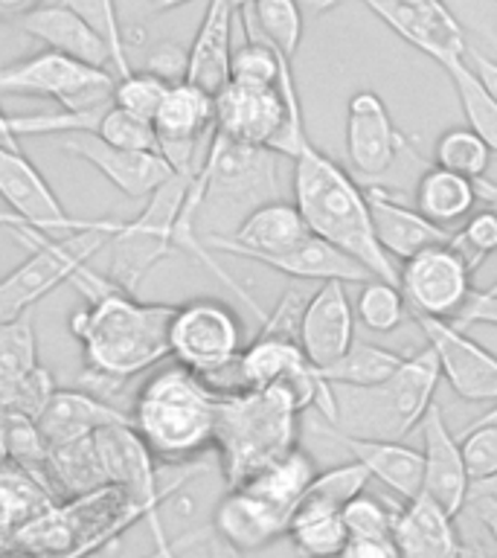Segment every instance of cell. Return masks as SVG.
<instances>
[{
  "label": "cell",
  "mask_w": 497,
  "mask_h": 558,
  "mask_svg": "<svg viewBox=\"0 0 497 558\" xmlns=\"http://www.w3.org/2000/svg\"><path fill=\"white\" fill-rule=\"evenodd\" d=\"M70 286L87 300L85 308L70 314V335L82 347L87 373L131 381L169 357L172 303H143L90 265L78 268Z\"/></svg>",
  "instance_id": "cell-1"
},
{
  "label": "cell",
  "mask_w": 497,
  "mask_h": 558,
  "mask_svg": "<svg viewBox=\"0 0 497 558\" xmlns=\"http://www.w3.org/2000/svg\"><path fill=\"white\" fill-rule=\"evenodd\" d=\"M291 160L294 204L303 213L308 230L361 262L375 279L399 286V268L375 235L364 186L338 160L314 146L312 140H305Z\"/></svg>",
  "instance_id": "cell-2"
},
{
  "label": "cell",
  "mask_w": 497,
  "mask_h": 558,
  "mask_svg": "<svg viewBox=\"0 0 497 558\" xmlns=\"http://www.w3.org/2000/svg\"><path fill=\"white\" fill-rule=\"evenodd\" d=\"M129 416L157 462L186 465L216 445L218 390L183 366H160L140 384Z\"/></svg>",
  "instance_id": "cell-3"
},
{
  "label": "cell",
  "mask_w": 497,
  "mask_h": 558,
  "mask_svg": "<svg viewBox=\"0 0 497 558\" xmlns=\"http://www.w3.org/2000/svg\"><path fill=\"white\" fill-rule=\"evenodd\" d=\"M300 401L286 387L218 390L216 445L227 486H244L259 471L300 448Z\"/></svg>",
  "instance_id": "cell-4"
},
{
  "label": "cell",
  "mask_w": 497,
  "mask_h": 558,
  "mask_svg": "<svg viewBox=\"0 0 497 558\" xmlns=\"http://www.w3.org/2000/svg\"><path fill=\"white\" fill-rule=\"evenodd\" d=\"M277 157L268 148L242 146L213 131L207 155L186 192L201 242L209 235H230L247 213L279 198Z\"/></svg>",
  "instance_id": "cell-5"
},
{
  "label": "cell",
  "mask_w": 497,
  "mask_h": 558,
  "mask_svg": "<svg viewBox=\"0 0 497 558\" xmlns=\"http://www.w3.org/2000/svg\"><path fill=\"white\" fill-rule=\"evenodd\" d=\"M439 381H443L439 361L434 349L425 347L416 355L404 357V364L396 369L390 381L378 387H331L335 390L331 427L357 439L401 442L410 430L422 425L431 404H436L434 396Z\"/></svg>",
  "instance_id": "cell-6"
},
{
  "label": "cell",
  "mask_w": 497,
  "mask_h": 558,
  "mask_svg": "<svg viewBox=\"0 0 497 558\" xmlns=\"http://www.w3.org/2000/svg\"><path fill=\"white\" fill-rule=\"evenodd\" d=\"M216 131L242 146L268 148L279 157H294L308 134H305L303 105L291 76V64L282 70L277 87L230 82L216 96Z\"/></svg>",
  "instance_id": "cell-7"
},
{
  "label": "cell",
  "mask_w": 497,
  "mask_h": 558,
  "mask_svg": "<svg viewBox=\"0 0 497 558\" xmlns=\"http://www.w3.org/2000/svg\"><path fill=\"white\" fill-rule=\"evenodd\" d=\"M120 218H113V225L85 233L56 235V239L33 233L21 239V244L33 247V253L17 268L9 270L7 277H0V323L24 317L44 296L70 282L78 268L90 265L96 253L111 242V235L120 233Z\"/></svg>",
  "instance_id": "cell-8"
},
{
  "label": "cell",
  "mask_w": 497,
  "mask_h": 558,
  "mask_svg": "<svg viewBox=\"0 0 497 558\" xmlns=\"http://www.w3.org/2000/svg\"><path fill=\"white\" fill-rule=\"evenodd\" d=\"M192 174L174 172L146 201L143 213L137 218H131V221H122L120 233L111 235V242H108L111 244V265H108L105 277L111 279L113 286L129 291V294H137L143 279L160 262L178 253L174 251V225H178L183 201H186V192H190Z\"/></svg>",
  "instance_id": "cell-9"
},
{
  "label": "cell",
  "mask_w": 497,
  "mask_h": 558,
  "mask_svg": "<svg viewBox=\"0 0 497 558\" xmlns=\"http://www.w3.org/2000/svg\"><path fill=\"white\" fill-rule=\"evenodd\" d=\"M244 352L239 314L213 296L174 305L169 320V357L190 373L216 384Z\"/></svg>",
  "instance_id": "cell-10"
},
{
  "label": "cell",
  "mask_w": 497,
  "mask_h": 558,
  "mask_svg": "<svg viewBox=\"0 0 497 558\" xmlns=\"http://www.w3.org/2000/svg\"><path fill=\"white\" fill-rule=\"evenodd\" d=\"M117 76L76 59L41 50L0 68V96L50 99L59 111H94L113 102Z\"/></svg>",
  "instance_id": "cell-11"
},
{
  "label": "cell",
  "mask_w": 497,
  "mask_h": 558,
  "mask_svg": "<svg viewBox=\"0 0 497 558\" xmlns=\"http://www.w3.org/2000/svg\"><path fill=\"white\" fill-rule=\"evenodd\" d=\"M0 198L29 230L41 235H70L113 225V218H82L68 213L35 163L21 146L0 143Z\"/></svg>",
  "instance_id": "cell-12"
},
{
  "label": "cell",
  "mask_w": 497,
  "mask_h": 558,
  "mask_svg": "<svg viewBox=\"0 0 497 558\" xmlns=\"http://www.w3.org/2000/svg\"><path fill=\"white\" fill-rule=\"evenodd\" d=\"M474 270L462 259L451 242L436 244L401 262L399 288L408 300L410 314L457 320L474 296Z\"/></svg>",
  "instance_id": "cell-13"
},
{
  "label": "cell",
  "mask_w": 497,
  "mask_h": 558,
  "mask_svg": "<svg viewBox=\"0 0 497 558\" xmlns=\"http://www.w3.org/2000/svg\"><path fill=\"white\" fill-rule=\"evenodd\" d=\"M425 331L427 347L434 349L443 378L451 390L465 401H488L497 404V355L469 338L462 326L451 320H434L422 314H410Z\"/></svg>",
  "instance_id": "cell-14"
},
{
  "label": "cell",
  "mask_w": 497,
  "mask_h": 558,
  "mask_svg": "<svg viewBox=\"0 0 497 558\" xmlns=\"http://www.w3.org/2000/svg\"><path fill=\"white\" fill-rule=\"evenodd\" d=\"M369 12L381 17L401 41L425 52L439 68L465 59V33L443 0H364Z\"/></svg>",
  "instance_id": "cell-15"
},
{
  "label": "cell",
  "mask_w": 497,
  "mask_h": 558,
  "mask_svg": "<svg viewBox=\"0 0 497 558\" xmlns=\"http://www.w3.org/2000/svg\"><path fill=\"white\" fill-rule=\"evenodd\" d=\"M308 235L312 230L294 201L274 198L247 213L242 225L230 235H209L204 239V244H207V251L230 253V256H242V259H253L262 265L274 256L294 251Z\"/></svg>",
  "instance_id": "cell-16"
},
{
  "label": "cell",
  "mask_w": 497,
  "mask_h": 558,
  "mask_svg": "<svg viewBox=\"0 0 497 558\" xmlns=\"http://www.w3.org/2000/svg\"><path fill=\"white\" fill-rule=\"evenodd\" d=\"M419 434H422V462H425L422 495L457 518L471 504V486H474L462 457L460 436L451 434L439 404H431L419 425Z\"/></svg>",
  "instance_id": "cell-17"
},
{
  "label": "cell",
  "mask_w": 497,
  "mask_h": 558,
  "mask_svg": "<svg viewBox=\"0 0 497 558\" xmlns=\"http://www.w3.org/2000/svg\"><path fill=\"white\" fill-rule=\"evenodd\" d=\"M59 148L94 166L111 186H117L122 195L137 201L151 198L174 174V169L166 163V157L160 151H125V148L108 146L96 134L59 137Z\"/></svg>",
  "instance_id": "cell-18"
},
{
  "label": "cell",
  "mask_w": 497,
  "mask_h": 558,
  "mask_svg": "<svg viewBox=\"0 0 497 558\" xmlns=\"http://www.w3.org/2000/svg\"><path fill=\"white\" fill-rule=\"evenodd\" d=\"M296 343L314 369H329L355 343V305L343 282H323L305 303Z\"/></svg>",
  "instance_id": "cell-19"
},
{
  "label": "cell",
  "mask_w": 497,
  "mask_h": 558,
  "mask_svg": "<svg viewBox=\"0 0 497 558\" xmlns=\"http://www.w3.org/2000/svg\"><path fill=\"white\" fill-rule=\"evenodd\" d=\"M408 146L392 125L387 105L373 90H357L347 105V155L352 169L366 178L384 174Z\"/></svg>",
  "instance_id": "cell-20"
},
{
  "label": "cell",
  "mask_w": 497,
  "mask_h": 558,
  "mask_svg": "<svg viewBox=\"0 0 497 558\" xmlns=\"http://www.w3.org/2000/svg\"><path fill=\"white\" fill-rule=\"evenodd\" d=\"M291 514H286L251 488H227V495L218 500L216 514H213V532L227 544H233L239 553H256V549L270 547L274 541L288 535Z\"/></svg>",
  "instance_id": "cell-21"
},
{
  "label": "cell",
  "mask_w": 497,
  "mask_h": 558,
  "mask_svg": "<svg viewBox=\"0 0 497 558\" xmlns=\"http://www.w3.org/2000/svg\"><path fill=\"white\" fill-rule=\"evenodd\" d=\"M366 204H369V216H373L375 235L384 253L390 259H410L416 253L436 247V244H448L451 235L445 227H436L427 221L416 207H408L399 195H392L384 186H366Z\"/></svg>",
  "instance_id": "cell-22"
},
{
  "label": "cell",
  "mask_w": 497,
  "mask_h": 558,
  "mask_svg": "<svg viewBox=\"0 0 497 558\" xmlns=\"http://www.w3.org/2000/svg\"><path fill=\"white\" fill-rule=\"evenodd\" d=\"M323 436H329L331 442H338L349 453V460L361 462L369 477L384 483V486L396 492V495L408 504L413 497L422 495V474H425V462L422 451L410 448L404 442H381V439H357L331 425H317Z\"/></svg>",
  "instance_id": "cell-23"
},
{
  "label": "cell",
  "mask_w": 497,
  "mask_h": 558,
  "mask_svg": "<svg viewBox=\"0 0 497 558\" xmlns=\"http://www.w3.org/2000/svg\"><path fill=\"white\" fill-rule=\"evenodd\" d=\"M239 12L230 0H207L204 17L190 44L186 82L209 96H218L230 85V61H233V26Z\"/></svg>",
  "instance_id": "cell-24"
},
{
  "label": "cell",
  "mask_w": 497,
  "mask_h": 558,
  "mask_svg": "<svg viewBox=\"0 0 497 558\" xmlns=\"http://www.w3.org/2000/svg\"><path fill=\"white\" fill-rule=\"evenodd\" d=\"M15 26L35 41H41L47 50L113 73L108 44L76 12H70L61 3H44V7L26 12L24 17H17Z\"/></svg>",
  "instance_id": "cell-25"
},
{
  "label": "cell",
  "mask_w": 497,
  "mask_h": 558,
  "mask_svg": "<svg viewBox=\"0 0 497 558\" xmlns=\"http://www.w3.org/2000/svg\"><path fill=\"white\" fill-rule=\"evenodd\" d=\"M392 541L401 558H460L465 549L451 514L425 495L399 506Z\"/></svg>",
  "instance_id": "cell-26"
},
{
  "label": "cell",
  "mask_w": 497,
  "mask_h": 558,
  "mask_svg": "<svg viewBox=\"0 0 497 558\" xmlns=\"http://www.w3.org/2000/svg\"><path fill=\"white\" fill-rule=\"evenodd\" d=\"M113 425H131V416L85 390H56L50 408L38 418L47 445L78 442Z\"/></svg>",
  "instance_id": "cell-27"
},
{
  "label": "cell",
  "mask_w": 497,
  "mask_h": 558,
  "mask_svg": "<svg viewBox=\"0 0 497 558\" xmlns=\"http://www.w3.org/2000/svg\"><path fill=\"white\" fill-rule=\"evenodd\" d=\"M56 504H61L59 497L33 471L12 460L0 462V558L9 556L17 535Z\"/></svg>",
  "instance_id": "cell-28"
},
{
  "label": "cell",
  "mask_w": 497,
  "mask_h": 558,
  "mask_svg": "<svg viewBox=\"0 0 497 558\" xmlns=\"http://www.w3.org/2000/svg\"><path fill=\"white\" fill-rule=\"evenodd\" d=\"M262 265L291 279H320V286L323 282H343V286L347 282H361L364 286V282L375 279L361 262L338 251L335 244L323 242L320 235L314 233L303 244H296L294 251L274 256V259L262 262Z\"/></svg>",
  "instance_id": "cell-29"
},
{
  "label": "cell",
  "mask_w": 497,
  "mask_h": 558,
  "mask_svg": "<svg viewBox=\"0 0 497 558\" xmlns=\"http://www.w3.org/2000/svg\"><path fill=\"white\" fill-rule=\"evenodd\" d=\"M41 369L33 312L0 323V410L12 413L26 381Z\"/></svg>",
  "instance_id": "cell-30"
},
{
  "label": "cell",
  "mask_w": 497,
  "mask_h": 558,
  "mask_svg": "<svg viewBox=\"0 0 497 558\" xmlns=\"http://www.w3.org/2000/svg\"><path fill=\"white\" fill-rule=\"evenodd\" d=\"M477 186L469 178L448 172L443 166H431L416 181V209L436 227L457 225L477 207Z\"/></svg>",
  "instance_id": "cell-31"
},
{
  "label": "cell",
  "mask_w": 497,
  "mask_h": 558,
  "mask_svg": "<svg viewBox=\"0 0 497 558\" xmlns=\"http://www.w3.org/2000/svg\"><path fill=\"white\" fill-rule=\"evenodd\" d=\"M314 477H317V465H314L312 453L303 451V448H294L282 460H277L274 465L259 471L256 477L247 480L244 488H251L253 495H259L262 500H268L270 506H277V509L294 518L296 506L303 504L305 492H308Z\"/></svg>",
  "instance_id": "cell-32"
},
{
  "label": "cell",
  "mask_w": 497,
  "mask_h": 558,
  "mask_svg": "<svg viewBox=\"0 0 497 558\" xmlns=\"http://www.w3.org/2000/svg\"><path fill=\"white\" fill-rule=\"evenodd\" d=\"M288 541L303 558H340L347 547L349 532L340 509L317 504H300L288 523Z\"/></svg>",
  "instance_id": "cell-33"
},
{
  "label": "cell",
  "mask_w": 497,
  "mask_h": 558,
  "mask_svg": "<svg viewBox=\"0 0 497 558\" xmlns=\"http://www.w3.org/2000/svg\"><path fill=\"white\" fill-rule=\"evenodd\" d=\"M239 21H242V33L256 35L268 41L279 56L294 61L305 29V12L296 0H256L251 9L239 12Z\"/></svg>",
  "instance_id": "cell-34"
},
{
  "label": "cell",
  "mask_w": 497,
  "mask_h": 558,
  "mask_svg": "<svg viewBox=\"0 0 497 558\" xmlns=\"http://www.w3.org/2000/svg\"><path fill=\"white\" fill-rule=\"evenodd\" d=\"M401 364H404V355L399 352L355 340L338 364H331L323 373L317 369V373L331 387H378V384L390 381Z\"/></svg>",
  "instance_id": "cell-35"
},
{
  "label": "cell",
  "mask_w": 497,
  "mask_h": 558,
  "mask_svg": "<svg viewBox=\"0 0 497 558\" xmlns=\"http://www.w3.org/2000/svg\"><path fill=\"white\" fill-rule=\"evenodd\" d=\"M443 70L451 78L453 90H457V99H460L462 113L469 120V129L492 148V155H497V102L492 99V94L474 76V70L465 64V59L448 61Z\"/></svg>",
  "instance_id": "cell-36"
},
{
  "label": "cell",
  "mask_w": 497,
  "mask_h": 558,
  "mask_svg": "<svg viewBox=\"0 0 497 558\" xmlns=\"http://www.w3.org/2000/svg\"><path fill=\"white\" fill-rule=\"evenodd\" d=\"M59 3L61 7H68L70 12H76V15L82 17L105 44H108L113 76H129L134 68H131L129 50H125V29H122L120 24L117 0H59Z\"/></svg>",
  "instance_id": "cell-37"
},
{
  "label": "cell",
  "mask_w": 497,
  "mask_h": 558,
  "mask_svg": "<svg viewBox=\"0 0 497 558\" xmlns=\"http://www.w3.org/2000/svg\"><path fill=\"white\" fill-rule=\"evenodd\" d=\"M410 314L408 300L401 294V288L396 282H384V279H369L357 291L355 317L364 323L369 331L378 335H390L404 323Z\"/></svg>",
  "instance_id": "cell-38"
},
{
  "label": "cell",
  "mask_w": 497,
  "mask_h": 558,
  "mask_svg": "<svg viewBox=\"0 0 497 558\" xmlns=\"http://www.w3.org/2000/svg\"><path fill=\"white\" fill-rule=\"evenodd\" d=\"M288 64L291 61L279 56L268 41L244 33V41L235 47L233 61H230V82L251 87H277Z\"/></svg>",
  "instance_id": "cell-39"
},
{
  "label": "cell",
  "mask_w": 497,
  "mask_h": 558,
  "mask_svg": "<svg viewBox=\"0 0 497 558\" xmlns=\"http://www.w3.org/2000/svg\"><path fill=\"white\" fill-rule=\"evenodd\" d=\"M436 166H443L448 172H457L469 181L486 178L492 166V148L474 134L471 129H448L443 137L436 140Z\"/></svg>",
  "instance_id": "cell-40"
},
{
  "label": "cell",
  "mask_w": 497,
  "mask_h": 558,
  "mask_svg": "<svg viewBox=\"0 0 497 558\" xmlns=\"http://www.w3.org/2000/svg\"><path fill=\"white\" fill-rule=\"evenodd\" d=\"M369 480L373 477H369V471L361 462H340V465H331L326 471H317V477L312 480V486H308L303 500L305 504L329 506V509H343L349 500L364 495Z\"/></svg>",
  "instance_id": "cell-41"
},
{
  "label": "cell",
  "mask_w": 497,
  "mask_h": 558,
  "mask_svg": "<svg viewBox=\"0 0 497 558\" xmlns=\"http://www.w3.org/2000/svg\"><path fill=\"white\" fill-rule=\"evenodd\" d=\"M166 85L163 78L151 76L146 70H131L129 76L117 78V85H113V105L120 108V111L131 113V117H137V120L155 122V113L163 102Z\"/></svg>",
  "instance_id": "cell-42"
},
{
  "label": "cell",
  "mask_w": 497,
  "mask_h": 558,
  "mask_svg": "<svg viewBox=\"0 0 497 558\" xmlns=\"http://www.w3.org/2000/svg\"><path fill=\"white\" fill-rule=\"evenodd\" d=\"M396 512L399 506H390L381 497L366 495V492L340 509L349 538H390Z\"/></svg>",
  "instance_id": "cell-43"
},
{
  "label": "cell",
  "mask_w": 497,
  "mask_h": 558,
  "mask_svg": "<svg viewBox=\"0 0 497 558\" xmlns=\"http://www.w3.org/2000/svg\"><path fill=\"white\" fill-rule=\"evenodd\" d=\"M451 244L457 247L462 259L469 262V268L477 274L480 265L492 253H497V209L486 207L480 209V213H471L460 233L451 235Z\"/></svg>",
  "instance_id": "cell-44"
},
{
  "label": "cell",
  "mask_w": 497,
  "mask_h": 558,
  "mask_svg": "<svg viewBox=\"0 0 497 558\" xmlns=\"http://www.w3.org/2000/svg\"><path fill=\"white\" fill-rule=\"evenodd\" d=\"M96 137L105 140L108 146L125 148V151H157L155 125L120 111L113 102L111 108L105 111L102 122H99V129H96Z\"/></svg>",
  "instance_id": "cell-45"
},
{
  "label": "cell",
  "mask_w": 497,
  "mask_h": 558,
  "mask_svg": "<svg viewBox=\"0 0 497 558\" xmlns=\"http://www.w3.org/2000/svg\"><path fill=\"white\" fill-rule=\"evenodd\" d=\"M462 457L469 465L471 483L497 477V425H469L460 434Z\"/></svg>",
  "instance_id": "cell-46"
},
{
  "label": "cell",
  "mask_w": 497,
  "mask_h": 558,
  "mask_svg": "<svg viewBox=\"0 0 497 558\" xmlns=\"http://www.w3.org/2000/svg\"><path fill=\"white\" fill-rule=\"evenodd\" d=\"M186 61H190V52L181 50L178 44H160L148 56L146 73L163 78L166 85H178V82H186Z\"/></svg>",
  "instance_id": "cell-47"
},
{
  "label": "cell",
  "mask_w": 497,
  "mask_h": 558,
  "mask_svg": "<svg viewBox=\"0 0 497 558\" xmlns=\"http://www.w3.org/2000/svg\"><path fill=\"white\" fill-rule=\"evenodd\" d=\"M340 558H401L396 541L390 538H349Z\"/></svg>",
  "instance_id": "cell-48"
},
{
  "label": "cell",
  "mask_w": 497,
  "mask_h": 558,
  "mask_svg": "<svg viewBox=\"0 0 497 558\" xmlns=\"http://www.w3.org/2000/svg\"><path fill=\"white\" fill-rule=\"evenodd\" d=\"M457 326H471V323H486V326H497V296L486 294V291H474V296L469 300V305L462 308V314L457 317Z\"/></svg>",
  "instance_id": "cell-49"
},
{
  "label": "cell",
  "mask_w": 497,
  "mask_h": 558,
  "mask_svg": "<svg viewBox=\"0 0 497 558\" xmlns=\"http://www.w3.org/2000/svg\"><path fill=\"white\" fill-rule=\"evenodd\" d=\"M465 64L474 70V76L483 82V87H486L488 94H492V99L497 102V59H492V56H486V52L469 47V50H465Z\"/></svg>",
  "instance_id": "cell-50"
},
{
  "label": "cell",
  "mask_w": 497,
  "mask_h": 558,
  "mask_svg": "<svg viewBox=\"0 0 497 558\" xmlns=\"http://www.w3.org/2000/svg\"><path fill=\"white\" fill-rule=\"evenodd\" d=\"M209 532H213V526H201V530H195V532H186L183 538L169 541L166 547H155L146 558H178V553H181V549L195 547V544H204V541L209 538Z\"/></svg>",
  "instance_id": "cell-51"
},
{
  "label": "cell",
  "mask_w": 497,
  "mask_h": 558,
  "mask_svg": "<svg viewBox=\"0 0 497 558\" xmlns=\"http://www.w3.org/2000/svg\"><path fill=\"white\" fill-rule=\"evenodd\" d=\"M192 0H122V7L129 9V15L137 17H151L163 15V12H172L178 7H186Z\"/></svg>",
  "instance_id": "cell-52"
},
{
  "label": "cell",
  "mask_w": 497,
  "mask_h": 558,
  "mask_svg": "<svg viewBox=\"0 0 497 558\" xmlns=\"http://www.w3.org/2000/svg\"><path fill=\"white\" fill-rule=\"evenodd\" d=\"M471 506H474V514H477V521L483 523V530L488 532V538L497 544V497L495 495L471 497Z\"/></svg>",
  "instance_id": "cell-53"
},
{
  "label": "cell",
  "mask_w": 497,
  "mask_h": 558,
  "mask_svg": "<svg viewBox=\"0 0 497 558\" xmlns=\"http://www.w3.org/2000/svg\"><path fill=\"white\" fill-rule=\"evenodd\" d=\"M44 7V0H0V17L15 24L17 17H24L26 12Z\"/></svg>",
  "instance_id": "cell-54"
},
{
  "label": "cell",
  "mask_w": 497,
  "mask_h": 558,
  "mask_svg": "<svg viewBox=\"0 0 497 558\" xmlns=\"http://www.w3.org/2000/svg\"><path fill=\"white\" fill-rule=\"evenodd\" d=\"M204 544H207V558H244V553H239L225 538H218L216 532H209V538Z\"/></svg>",
  "instance_id": "cell-55"
},
{
  "label": "cell",
  "mask_w": 497,
  "mask_h": 558,
  "mask_svg": "<svg viewBox=\"0 0 497 558\" xmlns=\"http://www.w3.org/2000/svg\"><path fill=\"white\" fill-rule=\"evenodd\" d=\"M0 227H3V230H12L17 242H21V239H26V235L35 233V230H29V227H26L24 221L15 216V213H9V209H0Z\"/></svg>",
  "instance_id": "cell-56"
},
{
  "label": "cell",
  "mask_w": 497,
  "mask_h": 558,
  "mask_svg": "<svg viewBox=\"0 0 497 558\" xmlns=\"http://www.w3.org/2000/svg\"><path fill=\"white\" fill-rule=\"evenodd\" d=\"M296 3H300V9L305 12V17L308 15L317 17V15H326V12H331V9H338L343 0H296Z\"/></svg>",
  "instance_id": "cell-57"
},
{
  "label": "cell",
  "mask_w": 497,
  "mask_h": 558,
  "mask_svg": "<svg viewBox=\"0 0 497 558\" xmlns=\"http://www.w3.org/2000/svg\"><path fill=\"white\" fill-rule=\"evenodd\" d=\"M0 143L3 146H21L15 137V131H12V125H9V113L0 108Z\"/></svg>",
  "instance_id": "cell-58"
},
{
  "label": "cell",
  "mask_w": 497,
  "mask_h": 558,
  "mask_svg": "<svg viewBox=\"0 0 497 558\" xmlns=\"http://www.w3.org/2000/svg\"><path fill=\"white\" fill-rule=\"evenodd\" d=\"M9 460V445H7V413L0 410V462Z\"/></svg>",
  "instance_id": "cell-59"
},
{
  "label": "cell",
  "mask_w": 497,
  "mask_h": 558,
  "mask_svg": "<svg viewBox=\"0 0 497 558\" xmlns=\"http://www.w3.org/2000/svg\"><path fill=\"white\" fill-rule=\"evenodd\" d=\"M480 495H495L497 497V477L486 480V483H477V486H471V497H480Z\"/></svg>",
  "instance_id": "cell-60"
},
{
  "label": "cell",
  "mask_w": 497,
  "mask_h": 558,
  "mask_svg": "<svg viewBox=\"0 0 497 558\" xmlns=\"http://www.w3.org/2000/svg\"><path fill=\"white\" fill-rule=\"evenodd\" d=\"M471 425H497V404H492V410H486L483 416H477Z\"/></svg>",
  "instance_id": "cell-61"
},
{
  "label": "cell",
  "mask_w": 497,
  "mask_h": 558,
  "mask_svg": "<svg viewBox=\"0 0 497 558\" xmlns=\"http://www.w3.org/2000/svg\"><path fill=\"white\" fill-rule=\"evenodd\" d=\"M256 0H230V7L235 9V12H244V9H251Z\"/></svg>",
  "instance_id": "cell-62"
}]
</instances>
